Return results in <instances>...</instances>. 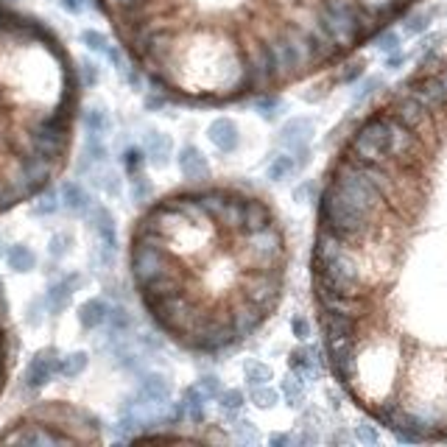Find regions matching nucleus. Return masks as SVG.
Listing matches in <instances>:
<instances>
[{"label":"nucleus","mask_w":447,"mask_h":447,"mask_svg":"<svg viewBox=\"0 0 447 447\" xmlns=\"http://www.w3.org/2000/svg\"><path fill=\"white\" fill-rule=\"evenodd\" d=\"M403 62H405V56H403L400 51H394V53H389V56H386V67H392V70H394V67H400Z\"/></svg>","instance_id":"45"},{"label":"nucleus","mask_w":447,"mask_h":447,"mask_svg":"<svg viewBox=\"0 0 447 447\" xmlns=\"http://www.w3.org/2000/svg\"><path fill=\"white\" fill-rule=\"evenodd\" d=\"M430 26V15L428 12H417V15H411V17H405V34H422L425 28Z\"/></svg>","instance_id":"31"},{"label":"nucleus","mask_w":447,"mask_h":447,"mask_svg":"<svg viewBox=\"0 0 447 447\" xmlns=\"http://www.w3.org/2000/svg\"><path fill=\"white\" fill-rule=\"evenodd\" d=\"M252 403H255L257 408H271V405L277 403V392H274V389H268V383H263V386H252Z\"/></svg>","instance_id":"28"},{"label":"nucleus","mask_w":447,"mask_h":447,"mask_svg":"<svg viewBox=\"0 0 447 447\" xmlns=\"http://www.w3.org/2000/svg\"><path fill=\"white\" fill-rule=\"evenodd\" d=\"M372 42H375V48H378V51H383V53H394V51H400V34H397V31H392V28H381L375 37H372Z\"/></svg>","instance_id":"24"},{"label":"nucleus","mask_w":447,"mask_h":447,"mask_svg":"<svg viewBox=\"0 0 447 447\" xmlns=\"http://www.w3.org/2000/svg\"><path fill=\"white\" fill-rule=\"evenodd\" d=\"M104 188H107V193L118 196V193H120V182H118V176H115V174H107V176H104Z\"/></svg>","instance_id":"44"},{"label":"nucleus","mask_w":447,"mask_h":447,"mask_svg":"<svg viewBox=\"0 0 447 447\" xmlns=\"http://www.w3.org/2000/svg\"><path fill=\"white\" fill-rule=\"evenodd\" d=\"M98 419L67 403H42L15 419L3 433L0 444H98Z\"/></svg>","instance_id":"3"},{"label":"nucleus","mask_w":447,"mask_h":447,"mask_svg":"<svg viewBox=\"0 0 447 447\" xmlns=\"http://www.w3.org/2000/svg\"><path fill=\"white\" fill-rule=\"evenodd\" d=\"M12 375V330H9V316H6V302L0 293V397H3Z\"/></svg>","instance_id":"5"},{"label":"nucleus","mask_w":447,"mask_h":447,"mask_svg":"<svg viewBox=\"0 0 447 447\" xmlns=\"http://www.w3.org/2000/svg\"><path fill=\"white\" fill-rule=\"evenodd\" d=\"M98 137H101V134H93V131H90V137H87L84 152H87L90 160H104V157H107V148H104V143H101Z\"/></svg>","instance_id":"33"},{"label":"nucleus","mask_w":447,"mask_h":447,"mask_svg":"<svg viewBox=\"0 0 447 447\" xmlns=\"http://www.w3.org/2000/svg\"><path fill=\"white\" fill-rule=\"evenodd\" d=\"M280 140L291 152H300V148H308V143L313 140V120L311 118H293L282 126Z\"/></svg>","instance_id":"9"},{"label":"nucleus","mask_w":447,"mask_h":447,"mask_svg":"<svg viewBox=\"0 0 447 447\" xmlns=\"http://www.w3.org/2000/svg\"><path fill=\"white\" fill-rule=\"evenodd\" d=\"M355 439L363 441V444H378V441H381V433L372 428V425H358V428H355Z\"/></svg>","instance_id":"39"},{"label":"nucleus","mask_w":447,"mask_h":447,"mask_svg":"<svg viewBox=\"0 0 447 447\" xmlns=\"http://www.w3.org/2000/svg\"><path fill=\"white\" fill-rule=\"evenodd\" d=\"M82 87L59 34L0 0V215L64 171Z\"/></svg>","instance_id":"2"},{"label":"nucleus","mask_w":447,"mask_h":447,"mask_svg":"<svg viewBox=\"0 0 447 447\" xmlns=\"http://www.w3.org/2000/svg\"><path fill=\"white\" fill-rule=\"evenodd\" d=\"M82 42H84L90 51H95V53H107V48H109L107 37H104L101 31H95V28H84V31H82Z\"/></svg>","instance_id":"27"},{"label":"nucleus","mask_w":447,"mask_h":447,"mask_svg":"<svg viewBox=\"0 0 447 447\" xmlns=\"http://www.w3.org/2000/svg\"><path fill=\"white\" fill-rule=\"evenodd\" d=\"M0 257H3V241H0Z\"/></svg>","instance_id":"47"},{"label":"nucleus","mask_w":447,"mask_h":447,"mask_svg":"<svg viewBox=\"0 0 447 447\" xmlns=\"http://www.w3.org/2000/svg\"><path fill=\"white\" fill-rule=\"evenodd\" d=\"M70 244H73V238H70L67 232L53 235V238H51V255H53V257H62V255L70 249Z\"/></svg>","instance_id":"37"},{"label":"nucleus","mask_w":447,"mask_h":447,"mask_svg":"<svg viewBox=\"0 0 447 447\" xmlns=\"http://www.w3.org/2000/svg\"><path fill=\"white\" fill-rule=\"evenodd\" d=\"M84 126H87V131H93V134H104V131L109 129V115H107V109H104V107H90V109L84 112Z\"/></svg>","instance_id":"23"},{"label":"nucleus","mask_w":447,"mask_h":447,"mask_svg":"<svg viewBox=\"0 0 447 447\" xmlns=\"http://www.w3.org/2000/svg\"><path fill=\"white\" fill-rule=\"evenodd\" d=\"M79 76H82V84H84V87H95V84H98V67H95L90 59H84Z\"/></svg>","instance_id":"34"},{"label":"nucleus","mask_w":447,"mask_h":447,"mask_svg":"<svg viewBox=\"0 0 447 447\" xmlns=\"http://www.w3.org/2000/svg\"><path fill=\"white\" fill-rule=\"evenodd\" d=\"M207 134H210V143L218 148V152H224V154H232L235 148H238V140H241L238 126H235V120H230V118H215V120L210 123Z\"/></svg>","instance_id":"8"},{"label":"nucleus","mask_w":447,"mask_h":447,"mask_svg":"<svg viewBox=\"0 0 447 447\" xmlns=\"http://www.w3.org/2000/svg\"><path fill=\"white\" fill-rule=\"evenodd\" d=\"M358 76H363V62H349V64L341 70L338 82H341V84H352Z\"/></svg>","instance_id":"35"},{"label":"nucleus","mask_w":447,"mask_h":447,"mask_svg":"<svg viewBox=\"0 0 447 447\" xmlns=\"http://www.w3.org/2000/svg\"><path fill=\"white\" fill-rule=\"evenodd\" d=\"M76 285H79V277L70 274V277H64V280H59V282H53L48 288V305H51L53 313H59V311L67 308L70 296H73V288H76Z\"/></svg>","instance_id":"14"},{"label":"nucleus","mask_w":447,"mask_h":447,"mask_svg":"<svg viewBox=\"0 0 447 447\" xmlns=\"http://www.w3.org/2000/svg\"><path fill=\"white\" fill-rule=\"evenodd\" d=\"M59 210V196L48 188V190H42L39 196H37V201H34V212L37 215H51V212H56Z\"/></svg>","instance_id":"26"},{"label":"nucleus","mask_w":447,"mask_h":447,"mask_svg":"<svg viewBox=\"0 0 447 447\" xmlns=\"http://www.w3.org/2000/svg\"><path fill=\"white\" fill-rule=\"evenodd\" d=\"M140 400H145L148 405H165L171 400V383L165 375H157V372H148L140 383Z\"/></svg>","instance_id":"10"},{"label":"nucleus","mask_w":447,"mask_h":447,"mask_svg":"<svg viewBox=\"0 0 447 447\" xmlns=\"http://www.w3.org/2000/svg\"><path fill=\"white\" fill-rule=\"evenodd\" d=\"M244 375H246V381H249L252 386H263V383H268V381L274 378V372H271L268 363L246 361V363H244Z\"/></svg>","instance_id":"20"},{"label":"nucleus","mask_w":447,"mask_h":447,"mask_svg":"<svg viewBox=\"0 0 447 447\" xmlns=\"http://www.w3.org/2000/svg\"><path fill=\"white\" fill-rule=\"evenodd\" d=\"M268 441H271V444H274V447H280V444H288V441H291V439H288V436H285V433H274V436H271V439H268Z\"/></svg>","instance_id":"46"},{"label":"nucleus","mask_w":447,"mask_h":447,"mask_svg":"<svg viewBox=\"0 0 447 447\" xmlns=\"http://www.w3.org/2000/svg\"><path fill=\"white\" fill-rule=\"evenodd\" d=\"M199 389L204 392V397H218L224 389H221V381L215 378V375H204L201 381H199Z\"/></svg>","instance_id":"38"},{"label":"nucleus","mask_w":447,"mask_h":447,"mask_svg":"<svg viewBox=\"0 0 447 447\" xmlns=\"http://www.w3.org/2000/svg\"><path fill=\"white\" fill-rule=\"evenodd\" d=\"M148 196H152V185H148V179L143 174H134L131 176V199L134 201H148Z\"/></svg>","instance_id":"30"},{"label":"nucleus","mask_w":447,"mask_h":447,"mask_svg":"<svg viewBox=\"0 0 447 447\" xmlns=\"http://www.w3.org/2000/svg\"><path fill=\"white\" fill-rule=\"evenodd\" d=\"M381 84H383V82H381L378 76H372V79H366V82H363V84H361V87L355 90V101H363V98H369V95L375 93V90H378Z\"/></svg>","instance_id":"40"},{"label":"nucleus","mask_w":447,"mask_h":447,"mask_svg":"<svg viewBox=\"0 0 447 447\" xmlns=\"http://www.w3.org/2000/svg\"><path fill=\"white\" fill-rule=\"evenodd\" d=\"M143 163H145V154L140 152V148H126V154H123V165H126V174H129V176L140 174Z\"/></svg>","instance_id":"29"},{"label":"nucleus","mask_w":447,"mask_h":447,"mask_svg":"<svg viewBox=\"0 0 447 447\" xmlns=\"http://www.w3.org/2000/svg\"><path fill=\"white\" fill-rule=\"evenodd\" d=\"M176 163H179L182 176H185V179H190V182H201V179H207V176H210L207 157L199 152L196 145H190V143L179 148V157H176Z\"/></svg>","instance_id":"6"},{"label":"nucleus","mask_w":447,"mask_h":447,"mask_svg":"<svg viewBox=\"0 0 447 447\" xmlns=\"http://www.w3.org/2000/svg\"><path fill=\"white\" fill-rule=\"evenodd\" d=\"M107 319H109V305L101 300V296H95V300H87V302L79 308V322H82L84 330H95V327H101Z\"/></svg>","instance_id":"13"},{"label":"nucleus","mask_w":447,"mask_h":447,"mask_svg":"<svg viewBox=\"0 0 447 447\" xmlns=\"http://www.w3.org/2000/svg\"><path fill=\"white\" fill-rule=\"evenodd\" d=\"M87 363H90V355L87 352H70V355H64V358H59V375L62 378H67V381H73V378H79L82 372L87 369Z\"/></svg>","instance_id":"17"},{"label":"nucleus","mask_w":447,"mask_h":447,"mask_svg":"<svg viewBox=\"0 0 447 447\" xmlns=\"http://www.w3.org/2000/svg\"><path fill=\"white\" fill-rule=\"evenodd\" d=\"M282 397H285L291 405H300L302 397H305V381L296 378L293 372H291V375H285V378H282Z\"/></svg>","instance_id":"22"},{"label":"nucleus","mask_w":447,"mask_h":447,"mask_svg":"<svg viewBox=\"0 0 447 447\" xmlns=\"http://www.w3.org/2000/svg\"><path fill=\"white\" fill-rule=\"evenodd\" d=\"M107 325H109V330H112V333H123V330H129V327H131V316H129V311H126L123 305H115V308H109V319H107Z\"/></svg>","instance_id":"25"},{"label":"nucleus","mask_w":447,"mask_h":447,"mask_svg":"<svg viewBox=\"0 0 447 447\" xmlns=\"http://www.w3.org/2000/svg\"><path fill=\"white\" fill-rule=\"evenodd\" d=\"M218 405H221V411L227 414L230 419H238V414L244 408V392H238V389H224L218 394Z\"/></svg>","instance_id":"19"},{"label":"nucleus","mask_w":447,"mask_h":447,"mask_svg":"<svg viewBox=\"0 0 447 447\" xmlns=\"http://www.w3.org/2000/svg\"><path fill=\"white\" fill-rule=\"evenodd\" d=\"M204 392L199 389V386H190V389H185V394H182V405H185V414L193 419V422H201L204 419Z\"/></svg>","instance_id":"18"},{"label":"nucleus","mask_w":447,"mask_h":447,"mask_svg":"<svg viewBox=\"0 0 447 447\" xmlns=\"http://www.w3.org/2000/svg\"><path fill=\"white\" fill-rule=\"evenodd\" d=\"M59 193H62L64 207H67V210H73V212H87V210L93 207L90 193H87V190H84L79 182H64Z\"/></svg>","instance_id":"15"},{"label":"nucleus","mask_w":447,"mask_h":447,"mask_svg":"<svg viewBox=\"0 0 447 447\" xmlns=\"http://www.w3.org/2000/svg\"><path fill=\"white\" fill-rule=\"evenodd\" d=\"M293 171H296V157H293V154H280V157H274V163L268 165V179L282 182V179H288Z\"/></svg>","instance_id":"21"},{"label":"nucleus","mask_w":447,"mask_h":447,"mask_svg":"<svg viewBox=\"0 0 447 447\" xmlns=\"http://www.w3.org/2000/svg\"><path fill=\"white\" fill-rule=\"evenodd\" d=\"M291 372L296 378H302L305 383L308 381H316V375H319V366H322V361H319V352L311 347V344H302V347H296L293 352H291Z\"/></svg>","instance_id":"7"},{"label":"nucleus","mask_w":447,"mask_h":447,"mask_svg":"<svg viewBox=\"0 0 447 447\" xmlns=\"http://www.w3.org/2000/svg\"><path fill=\"white\" fill-rule=\"evenodd\" d=\"M291 330H293V336L300 338V341H308L311 338V322L305 316H293L291 319Z\"/></svg>","instance_id":"36"},{"label":"nucleus","mask_w":447,"mask_h":447,"mask_svg":"<svg viewBox=\"0 0 447 447\" xmlns=\"http://www.w3.org/2000/svg\"><path fill=\"white\" fill-rule=\"evenodd\" d=\"M288 246L257 193L207 185L148 204L129 235L145 313L188 352L218 355L263 327L285 293Z\"/></svg>","instance_id":"1"},{"label":"nucleus","mask_w":447,"mask_h":447,"mask_svg":"<svg viewBox=\"0 0 447 447\" xmlns=\"http://www.w3.org/2000/svg\"><path fill=\"white\" fill-rule=\"evenodd\" d=\"M59 6H62L64 12H70V15H82V9H84L82 0H59Z\"/></svg>","instance_id":"42"},{"label":"nucleus","mask_w":447,"mask_h":447,"mask_svg":"<svg viewBox=\"0 0 447 447\" xmlns=\"http://www.w3.org/2000/svg\"><path fill=\"white\" fill-rule=\"evenodd\" d=\"M90 224H93L95 235L101 238V246L109 249V252H115L118 232H115V218H112V212L107 207H95V210H90Z\"/></svg>","instance_id":"11"},{"label":"nucleus","mask_w":447,"mask_h":447,"mask_svg":"<svg viewBox=\"0 0 447 447\" xmlns=\"http://www.w3.org/2000/svg\"><path fill=\"white\" fill-rule=\"evenodd\" d=\"M157 93V90H154ZM168 104V98L163 95V93H157V95H145V107L148 109H160V107H165Z\"/></svg>","instance_id":"43"},{"label":"nucleus","mask_w":447,"mask_h":447,"mask_svg":"<svg viewBox=\"0 0 447 447\" xmlns=\"http://www.w3.org/2000/svg\"><path fill=\"white\" fill-rule=\"evenodd\" d=\"M235 436L241 439V441H246V444H255V441H260V433H257V428L249 422V419H241V422H235Z\"/></svg>","instance_id":"32"},{"label":"nucleus","mask_w":447,"mask_h":447,"mask_svg":"<svg viewBox=\"0 0 447 447\" xmlns=\"http://www.w3.org/2000/svg\"><path fill=\"white\" fill-rule=\"evenodd\" d=\"M6 263H9L12 271L26 274V271H31V268L37 266V255H34L28 246L15 244V246H9V252H6Z\"/></svg>","instance_id":"16"},{"label":"nucleus","mask_w":447,"mask_h":447,"mask_svg":"<svg viewBox=\"0 0 447 447\" xmlns=\"http://www.w3.org/2000/svg\"><path fill=\"white\" fill-rule=\"evenodd\" d=\"M171 137L168 134H163V131H148L145 134V157H148V163L152 165H157V168H163L168 160H171Z\"/></svg>","instance_id":"12"},{"label":"nucleus","mask_w":447,"mask_h":447,"mask_svg":"<svg viewBox=\"0 0 447 447\" xmlns=\"http://www.w3.org/2000/svg\"><path fill=\"white\" fill-rule=\"evenodd\" d=\"M293 196H296V201H305V199H316V201H319V190H316V185H313V182L300 185V188L293 190Z\"/></svg>","instance_id":"41"},{"label":"nucleus","mask_w":447,"mask_h":447,"mask_svg":"<svg viewBox=\"0 0 447 447\" xmlns=\"http://www.w3.org/2000/svg\"><path fill=\"white\" fill-rule=\"evenodd\" d=\"M56 369H59V355H56L53 347L37 352V355L31 358L28 369H26V386H28V389H42V386L53 378Z\"/></svg>","instance_id":"4"}]
</instances>
